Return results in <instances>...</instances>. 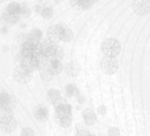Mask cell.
<instances>
[{"mask_svg":"<svg viewBox=\"0 0 150 136\" xmlns=\"http://www.w3.org/2000/svg\"><path fill=\"white\" fill-rule=\"evenodd\" d=\"M121 52V44L117 38L109 37L101 42V53L105 57H117Z\"/></svg>","mask_w":150,"mask_h":136,"instance_id":"obj_1","label":"cell"},{"mask_svg":"<svg viewBox=\"0 0 150 136\" xmlns=\"http://www.w3.org/2000/svg\"><path fill=\"white\" fill-rule=\"evenodd\" d=\"M16 105H17L16 98L13 95H11L5 89L0 87V108L13 113V110L16 108Z\"/></svg>","mask_w":150,"mask_h":136,"instance_id":"obj_2","label":"cell"},{"mask_svg":"<svg viewBox=\"0 0 150 136\" xmlns=\"http://www.w3.org/2000/svg\"><path fill=\"white\" fill-rule=\"evenodd\" d=\"M12 77L17 83H28L32 79V77H33V71H30L29 69H26L25 66L18 63L15 68V70H13Z\"/></svg>","mask_w":150,"mask_h":136,"instance_id":"obj_3","label":"cell"},{"mask_svg":"<svg viewBox=\"0 0 150 136\" xmlns=\"http://www.w3.org/2000/svg\"><path fill=\"white\" fill-rule=\"evenodd\" d=\"M100 69L104 71L105 74H115L119 70V61L117 57H105L104 56L100 60Z\"/></svg>","mask_w":150,"mask_h":136,"instance_id":"obj_4","label":"cell"},{"mask_svg":"<svg viewBox=\"0 0 150 136\" xmlns=\"http://www.w3.org/2000/svg\"><path fill=\"white\" fill-rule=\"evenodd\" d=\"M133 11L137 16H146L150 12V0H133Z\"/></svg>","mask_w":150,"mask_h":136,"instance_id":"obj_5","label":"cell"},{"mask_svg":"<svg viewBox=\"0 0 150 136\" xmlns=\"http://www.w3.org/2000/svg\"><path fill=\"white\" fill-rule=\"evenodd\" d=\"M63 25L61 24H53L47 28L46 31V38L52 42H55L57 44L58 41H61V32H62Z\"/></svg>","mask_w":150,"mask_h":136,"instance_id":"obj_6","label":"cell"},{"mask_svg":"<svg viewBox=\"0 0 150 136\" xmlns=\"http://www.w3.org/2000/svg\"><path fill=\"white\" fill-rule=\"evenodd\" d=\"M20 16L18 15H12V13H8L7 11H3L1 16H0V20H1L3 25H7V26H13L20 21Z\"/></svg>","mask_w":150,"mask_h":136,"instance_id":"obj_7","label":"cell"},{"mask_svg":"<svg viewBox=\"0 0 150 136\" xmlns=\"http://www.w3.org/2000/svg\"><path fill=\"white\" fill-rule=\"evenodd\" d=\"M46 99L50 105L55 106V105H58V103H61L63 100V95L58 89H50L46 94Z\"/></svg>","mask_w":150,"mask_h":136,"instance_id":"obj_8","label":"cell"},{"mask_svg":"<svg viewBox=\"0 0 150 136\" xmlns=\"http://www.w3.org/2000/svg\"><path fill=\"white\" fill-rule=\"evenodd\" d=\"M34 118L38 122H46L49 119V108L44 105H38L36 108L33 110Z\"/></svg>","mask_w":150,"mask_h":136,"instance_id":"obj_9","label":"cell"},{"mask_svg":"<svg viewBox=\"0 0 150 136\" xmlns=\"http://www.w3.org/2000/svg\"><path fill=\"white\" fill-rule=\"evenodd\" d=\"M63 71L66 73V75L69 77H78L80 74V66L78 62L70 61L66 65H63Z\"/></svg>","mask_w":150,"mask_h":136,"instance_id":"obj_10","label":"cell"},{"mask_svg":"<svg viewBox=\"0 0 150 136\" xmlns=\"http://www.w3.org/2000/svg\"><path fill=\"white\" fill-rule=\"evenodd\" d=\"M82 116H83V120H84V124L86 126H93L96 123V113L92 110L91 107H87L83 110L82 113Z\"/></svg>","mask_w":150,"mask_h":136,"instance_id":"obj_11","label":"cell"},{"mask_svg":"<svg viewBox=\"0 0 150 136\" xmlns=\"http://www.w3.org/2000/svg\"><path fill=\"white\" fill-rule=\"evenodd\" d=\"M54 111H55V116L58 118V116H63V115H71L73 108H71V106L69 105V103L62 100L61 103L54 106Z\"/></svg>","mask_w":150,"mask_h":136,"instance_id":"obj_12","label":"cell"},{"mask_svg":"<svg viewBox=\"0 0 150 136\" xmlns=\"http://www.w3.org/2000/svg\"><path fill=\"white\" fill-rule=\"evenodd\" d=\"M17 127H18V123H17V120H16V118L11 119L9 122H7V123H4V124H0L1 131L5 132V134H13V132L17 130Z\"/></svg>","mask_w":150,"mask_h":136,"instance_id":"obj_13","label":"cell"},{"mask_svg":"<svg viewBox=\"0 0 150 136\" xmlns=\"http://www.w3.org/2000/svg\"><path fill=\"white\" fill-rule=\"evenodd\" d=\"M74 38V32L67 26H63L61 32V41L62 42H71Z\"/></svg>","mask_w":150,"mask_h":136,"instance_id":"obj_14","label":"cell"},{"mask_svg":"<svg viewBox=\"0 0 150 136\" xmlns=\"http://www.w3.org/2000/svg\"><path fill=\"white\" fill-rule=\"evenodd\" d=\"M78 94H80V93H79V90H78V87L75 83H67L65 86V95L67 98H73Z\"/></svg>","mask_w":150,"mask_h":136,"instance_id":"obj_15","label":"cell"},{"mask_svg":"<svg viewBox=\"0 0 150 136\" xmlns=\"http://www.w3.org/2000/svg\"><path fill=\"white\" fill-rule=\"evenodd\" d=\"M40 75H41V79L44 82H49V81H52V79L54 78V74L52 73V70H50L49 66L40 69Z\"/></svg>","mask_w":150,"mask_h":136,"instance_id":"obj_16","label":"cell"},{"mask_svg":"<svg viewBox=\"0 0 150 136\" xmlns=\"http://www.w3.org/2000/svg\"><path fill=\"white\" fill-rule=\"evenodd\" d=\"M49 68L54 75H58V74H61L63 71V63L61 61H50Z\"/></svg>","mask_w":150,"mask_h":136,"instance_id":"obj_17","label":"cell"},{"mask_svg":"<svg viewBox=\"0 0 150 136\" xmlns=\"http://www.w3.org/2000/svg\"><path fill=\"white\" fill-rule=\"evenodd\" d=\"M26 36H28V38L32 40V41H40V40H42V36H44V33H42L41 29L33 28V29H30V32H29Z\"/></svg>","mask_w":150,"mask_h":136,"instance_id":"obj_18","label":"cell"},{"mask_svg":"<svg viewBox=\"0 0 150 136\" xmlns=\"http://www.w3.org/2000/svg\"><path fill=\"white\" fill-rule=\"evenodd\" d=\"M57 120H58V123H59V126L63 127V128H69V127L71 126V123H73V118H71V115L58 116Z\"/></svg>","mask_w":150,"mask_h":136,"instance_id":"obj_19","label":"cell"},{"mask_svg":"<svg viewBox=\"0 0 150 136\" xmlns=\"http://www.w3.org/2000/svg\"><path fill=\"white\" fill-rule=\"evenodd\" d=\"M18 15H20V17H23V19L30 17L32 9L29 8V5L26 4V3H20V12H18Z\"/></svg>","mask_w":150,"mask_h":136,"instance_id":"obj_20","label":"cell"},{"mask_svg":"<svg viewBox=\"0 0 150 136\" xmlns=\"http://www.w3.org/2000/svg\"><path fill=\"white\" fill-rule=\"evenodd\" d=\"M13 113L12 111H7V110H3L0 108V124H4L7 122H9L11 119H13Z\"/></svg>","mask_w":150,"mask_h":136,"instance_id":"obj_21","label":"cell"},{"mask_svg":"<svg viewBox=\"0 0 150 136\" xmlns=\"http://www.w3.org/2000/svg\"><path fill=\"white\" fill-rule=\"evenodd\" d=\"M5 11H7L8 13H12V15H18V12H20V3L11 1L9 4L7 5ZM18 16H20V15H18Z\"/></svg>","mask_w":150,"mask_h":136,"instance_id":"obj_22","label":"cell"},{"mask_svg":"<svg viewBox=\"0 0 150 136\" xmlns=\"http://www.w3.org/2000/svg\"><path fill=\"white\" fill-rule=\"evenodd\" d=\"M40 15H41L45 20H50V19H53V16H54V9H53V5L50 4V5H47V7H45L44 11H42Z\"/></svg>","mask_w":150,"mask_h":136,"instance_id":"obj_23","label":"cell"},{"mask_svg":"<svg viewBox=\"0 0 150 136\" xmlns=\"http://www.w3.org/2000/svg\"><path fill=\"white\" fill-rule=\"evenodd\" d=\"M62 58H63V49L59 46V45H57L53 56L50 57V61H62Z\"/></svg>","mask_w":150,"mask_h":136,"instance_id":"obj_24","label":"cell"},{"mask_svg":"<svg viewBox=\"0 0 150 136\" xmlns=\"http://www.w3.org/2000/svg\"><path fill=\"white\" fill-rule=\"evenodd\" d=\"M47 5H50V3L47 1V0H38V1L36 3V5H34V12L40 15V13L44 11V8L47 7Z\"/></svg>","mask_w":150,"mask_h":136,"instance_id":"obj_25","label":"cell"},{"mask_svg":"<svg viewBox=\"0 0 150 136\" xmlns=\"http://www.w3.org/2000/svg\"><path fill=\"white\" fill-rule=\"evenodd\" d=\"M95 3L92 0H80V4H79V9H83V11H87L90 8H92V5Z\"/></svg>","mask_w":150,"mask_h":136,"instance_id":"obj_26","label":"cell"},{"mask_svg":"<svg viewBox=\"0 0 150 136\" xmlns=\"http://www.w3.org/2000/svg\"><path fill=\"white\" fill-rule=\"evenodd\" d=\"M20 136H34L33 128H30V127H24V128H21Z\"/></svg>","mask_w":150,"mask_h":136,"instance_id":"obj_27","label":"cell"},{"mask_svg":"<svg viewBox=\"0 0 150 136\" xmlns=\"http://www.w3.org/2000/svg\"><path fill=\"white\" fill-rule=\"evenodd\" d=\"M107 134H108V136H120V130L117 127H109Z\"/></svg>","mask_w":150,"mask_h":136,"instance_id":"obj_28","label":"cell"},{"mask_svg":"<svg viewBox=\"0 0 150 136\" xmlns=\"http://www.w3.org/2000/svg\"><path fill=\"white\" fill-rule=\"evenodd\" d=\"M26 38H28V36H26L24 32H20V33H18V36H17V42H18V44H21V42H24Z\"/></svg>","mask_w":150,"mask_h":136,"instance_id":"obj_29","label":"cell"},{"mask_svg":"<svg viewBox=\"0 0 150 136\" xmlns=\"http://www.w3.org/2000/svg\"><path fill=\"white\" fill-rule=\"evenodd\" d=\"M79 4H80V0H70V5L74 8H79Z\"/></svg>","mask_w":150,"mask_h":136,"instance_id":"obj_30","label":"cell"},{"mask_svg":"<svg viewBox=\"0 0 150 136\" xmlns=\"http://www.w3.org/2000/svg\"><path fill=\"white\" fill-rule=\"evenodd\" d=\"M98 114H100V115H104V114H107L105 106H100V107L98 108Z\"/></svg>","mask_w":150,"mask_h":136,"instance_id":"obj_31","label":"cell"},{"mask_svg":"<svg viewBox=\"0 0 150 136\" xmlns=\"http://www.w3.org/2000/svg\"><path fill=\"white\" fill-rule=\"evenodd\" d=\"M76 97H78V102H79V103H80V105H82V103H84V102H86V98H84V97H83V95H82V94H78V95H76Z\"/></svg>","mask_w":150,"mask_h":136,"instance_id":"obj_32","label":"cell"},{"mask_svg":"<svg viewBox=\"0 0 150 136\" xmlns=\"http://www.w3.org/2000/svg\"><path fill=\"white\" fill-rule=\"evenodd\" d=\"M8 28H9V26H7V25H3L1 26V33H8Z\"/></svg>","mask_w":150,"mask_h":136,"instance_id":"obj_33","label":"cell"},{"mask_svg":"<svg viewBox=\"0 0 150 136\" xmlns=\"http://www.w3.org/2000/svg\"><path fill=\"white\" fill-rule=\"evenodd\" d=\"M63 0H53V3H54V4H59V3H62Z\"/></svg>","mask_w":150,"mask_h":136,"instance_id":"obj_34","label":"cell"},{"mask_svg":"<svg viewBox=\"0 0 150 136\" xmlns=\"http://www.w3.org/2000/svg\"><path fill=\"white\" fill-rule=\"evenodd\" d=\"M92 1H93V3H96V1H99V0H92Z\"/></svg>","mask_w":150,"mask_h":136,"instance_id":"obj_35","label":"cell"},{"mask_svg":"<svg viewBox=\"0 0 150 136\" xmlns=\"http://www.w3.org/2000/svg\"><path fill=\"white\" fill-rule=\"evenodd\" d=\"M88 136H95V135H92V134H90V135H88Z\"/></svg>","mask_w":150,"mask_h":136,"instance_id":"obj_36","label":"cell"},{"mask_svg":"<svg viewBox=\"0 0 150 136\" xmlns=\"http://www.w3.org/2000/svg\"><path fill=\"white\" fill-rule=\"evenodd\" d=\"M3 1H4V0H0V3H3Z\"/></svg>","mask_w":150,"mask_h":136,"instance_id":"obj_37","label":"cell"}]
</instances>
